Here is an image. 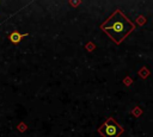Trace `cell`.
<instances>
[{
	"mask_svg": "<svg viewBox=\"0 0 153 137\" xmlns=\"http://www.w3.org/2000/svg\"><path fill=\"white\" fill-rule=\"evenodd\" d=\"M25 36H27V33H25V35H20L19 32H17V31H14V32H12L11 35H10V41L12 42V43H14V44H18L20 41H22V38H24Z\"/></svg>",
	"mask_w": 153,
	"mask_h": 137,
	"instance_id": "cell-3",
	"label": "cell"
},
{
	"mask_svg": "<svg viewBox=\"0 0 153 137\" xmlns=\"http://www.w3.org/2000/svg\"><path fill=\"white\" fill-rule=\"evenodd\" d=\"M98 131L103 137H118L123 132V129L114 118H108L105 123L98 129Z\"/></svg>",
	"mask_w": 153,
	"mask_h": 137,
	"instance_id": "cell-2",
	"label": "cell"
},
{
	"mask_svg": "<svg viewBox=\"0 0 153 137\" xmlns=\"http://www.w3.org/2000/svg\"><path fill=\"white\" fill-rule=\"evenodd\" d=\"M134 24L127 19L120 10L115 11L100 25V29L117 44H120L134 30Z\"/></svg>",
	"mask_w": 153,
	"mask_h": 137,
	"instance_id": "cell-1",
	"label": "cell"
}]
</instances>
